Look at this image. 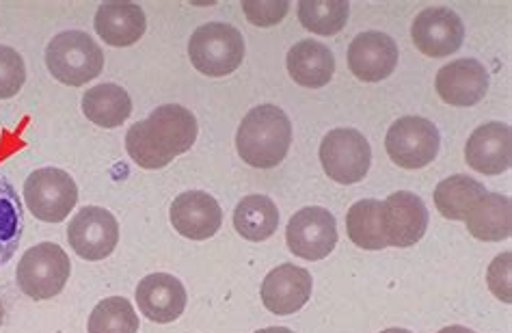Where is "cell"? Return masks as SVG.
<instances>
[{"instance_id": "cell-15", "label": "cell", "mask_w": 512, "mask_h": 333, "mask_svg": "<svg viewBox=\"0 0 512 333\" xmlns=\"http://www.w3.org/2000/svg\"><path fill=\"white\" fill-rule=\"evenodd\" d=\"M312 275L294 264H281L264 277L262 303L268 312L277 316H290L305 308L312 297Z\"/></svg>"}, {"instance_id": "cell-30", "label": "cell", "mask_w": 512, "mask_h": 333, "mask_svg": "<svg viewBox=\"0 0 512 333\" xmlns=\"http://www.w3.org/2000/svg\"><path fill=\"white\" fill-rule=\"evenodd\" d=\"M290 9V3L286 0H271V3H253V0H245L242 3V11L245 16L255 24V26H275L286 18V13Z\"/></svg>"}, {"instance_id": "cell-16", "label": "cell", "mask_w": 512, "mask_h": 333, "mask_svg": "<svg viewBox=\"0 0 512 333\" xmlns=\"http://www.w3.org/2000/svg\"><path fill=\"white\" fill-rule=\"evenodd\" d=\"M467 165L484 173V176H500L512 163V132L502 122L482 124L474 130L465 145Z\"/></svg>"}, {"instance_id": "cell-25", "label": "cell", "mask_w": 512, "mask_h": 333, "mask_svg": "<svg viewBox=\"0 0 512 333\" xmlns=\"http://www.w3.org/2000/svg\"><path fill=\"white\" fill-rule=\"evenodd\" d=\"M346 232L350 241L361 249L381 251L389 247L379 199H361V202L350 206L346 215Z\"/></svg>"}, {"instance_id": "cell-9", "label": "cell", "mask_w": 512, "mask_h": 333, "mask_svg": "<svg viewBox=\"0 0 512 333\" xmlns=\"http://www.w3.org/2000/svg\"><path fill=\"white\" fill-rule=\"evenodd\" d=\"M286 243L303 260H325L338 245V225L327 208L309 206L288 221Z\"/></svg>"}, {"instance_id": "cell-26", "label": "cell", "mask_w": 512, "mask_h": 333, "mask_svg": "<svg viewBox=\"0 0 512 333\" xmlns=\"http://www.w3.org/2000/svg\"><path fill=\"white\" fill-rule=\"evenodd\" d=\"M22 230L24 215L20 197L11 182L5 176H0V266H5L16 256L22 241Z\"/></svg>"}, {"instance_id": "cell-32", "label": "cell", "mask_w": 512, "mask_h": 333, "mask_svg": "<svg viewBox=\"0 0 512 333\" xmlns=\"http://www.w3.org/2000/svg\"><path fill=\"white\" fill-rule=\"evenodd\" d=\"M255 333H294L292 329H286V327H266V329H260Z\"/></svg>"}, {"instance_id": "cell-33", "label": "cell", "mask_w": 512, "mask_h": 333, "mask_svg": "<svg viewBox=\"0 0 512 333\" xmlns=\"http://www.w3.org/2000/svg\"><path fill=\"white\" fill-rule=\"evenodd\" d=\"M381 333H411L409 329H398V327H392V329H385Z\"/></svg>"}, {"instance_id": "cell-21", "label": "cell", "mask_w": 512, "mask_h": 333, "mask_svg": "<svg viewBox=\"0 0 512 333\" xmlns=\"http://www.w3.org/2000/svg\"><path fill=\"white\" fill-rule=\"evenodd\" d=\"M471 236L484 243H500L512 232V204L506 195L487 193L465 219Z\"/></svg>"}, {"instance_id": "cell-20", "label": "cell", "mask_w": 512, "mask_h": 333, "mask_svg": "<svg viewBox=\"0 0 512 333\" xmlns=\"http://www.w3.org/2000/svg\"><path fill=\"white\" fill-rule=\"evenodd\" d=\"M286 65L292 81L307 89L329 85L335 74L333 52L325 44L312 42V39H303V42L294 44L288 52Z\"/></svg>"}, {"instance_id": "cell-17", "label": "cell", "mask_w": 512, "mask_h": 333, "mask_svg": "<svg viewBox=\"0 0 512 333\" xmlns=\"http://www.w3.org/2000/svg\"><path fill=\"white\" fill-rule=\"evenodd\" d=\"M439 98L452 106H474L489 91V74L476 59H456L437 72Z\"/></svg>"}, {"instance_id": "cell-13", "label": "cell", "mask_w": 512, "mask_h": 333, "mask_svg": "<svg viewBox=\"0 0 512 333\" xmlns=\"http://www.w3.org/2000/svg\"><path fill=\"white\" fill-rule=\"evenodd\" d=\"M398 65V46L381 31L357 35L348 46V68L363 83H381Z\"/></svg>"}, {"instance_id": "cell-14", "label": "cell", "mask_w": 512, "mask_h": 333, "mask_svg": "<svg viewBox=\"0 0 512 333\" xmlns=\"http://www.w3.org/2000/svg\"><path fill=\"white\" fill-rule=\"evenodd\" d=\"M171 225L191 241H206L221 230L223 210L217 199L204 191H186L173 199Z\"/></svg>"}, {"instance_id": "cell-4", "label": "cell", "mask_w": 512, "mask_h": 333, "mask_svg": "<svg viewBox=\"0 0 512 333\" xmlns=\"http://www.w3.org/2000/svg\"><path fill=\"white\" fill-rule=\"evenodd\" d=\"M188 57L197 72L221 78L240 68L245 59V39L232 24H201L188 42Z\"/></svg>"}, {"instance_id": "cell-3", "label": "cell", "mask_w": 512, "mask_h": 333, "mask_svg": "<svg viewBox=\"0 0 512 333\" xmlns=\"http://www.w3.org/2000/svg\"><path fill=\"white\" fill-rule=\"evenodd\" d=\"M46 65L59 83L83 87L102 74L104 55L87 33L63 31L48 44Z\"/></svg>"}, {"instance_id": "cell-11", "label": "cell", "mask_w": 512, "mask_h": 333, "mask_svg": "<svg viewBox=\"0 0 512 333\" xmlns=\"http://www.w3.org/2000/svg\"><path fill=\"white\" fill-rule=\"evenodd\" d=\"M411 37L415 48L426 57L441 59L463 46L465 26L461 18L448 7L424 9L411 26Z\"/></svg>"}, {"instance_id": "cell-8", "label": "cell", "mask_w": 512, "mask_h": 333, "mask_svg": "<svg viewBox=\"0 0 512 333\" xmlns=\"http://www.w3.org/2000/svg\"><path fill=\"white\" fill-rule=\"evenodd\" d=\"M385 148L402 169H422L439 154V130L424 117H400L387 132Z\"/></svg>"}, {"instance_id": "cell-6", "label": "cell", "mask_w": 512, "mask_h": 333, "mask_svg": "<svg viewBox=\"0 0 512 333\" xmlns=\"http://www.w3.org/2000/svg\"><path fill=\"white\" fill-rule=\"evenodd\" d=\"M24 199L35 219L46 223H61L78 202V186L67 171L44 167L33 171L26 178Z\"/></svg>"}, {"instance_id": "cell-1", "label": "cell", "mask_w": 512, "mask_h": 333, "mask_svg": "<svg viewBox=\"0 0 512 333\" xmlns=\"http://www.w3.org/2000/svg\"><path fill=\"white\" fill-rule=\"evenodd\" d=\"M197 141V119L182 104L158 106L126 135V150L141 169H163Z\"/></svg>"}, {"instance_id": "cell-28", "label": "cell", "mask_w": 512, "mask_h": 333, "mask_svg": "<svg viewBox=\"0 0 512 333\" xmlns=\"http://www.w3.org/2000/svg\"><path fill=\"white\" fill-rule=\"evenodd\" d=\"M89 333H139V316L124 297H109L93 308Z\"/></svg>"}, {"instance_id": "cell-5", "label": "cell", "mask_w": 512, "mask_h": 333, "mask_svg": "<svg viewBox=\"0 0 512 333\" xmlns=\"http://www.w3.org/2000/svg\"><path fill=\"white\" fill-rule=\"evenodd\" d=\"M72 273L67 253L55 243H39L24 253L18 262L16 282L26 297L46 301L57 297Z\"/></svg>"}, {"instance_id": "cell-31", "label": "cell", "mask_w": 512, "mask_h": 333, "mask_svg": "<svg viewBox=\"0 0 512 333\" xmlns=\"http://www.w3.org/2000/svg\"><path fill=\"white\" fill-rule=\"evenodd\" d=\"M512 253L510 251H504L502 256H497L493 262H491V266H489V271H487V282H489V288H491V292L493 295L500 299V301H504V303H510V299H512V295H510V269H512Z\"/></svg>"}, {"instance_id": "cell-27", "label": "cell", "mask_w": 512, "mask_h": 333, "mask_svg": "<svg viewBox=\"0 0 512 333\" xmlns=\"http://www.w3.org/2000/svg\"><path fill=\"white\" fill-rule=\"evenodd\" d=\"M350 5L346 0H303L299 3V20L307 31L316 35L340 33L348 22Z\"/></svg>"}, {"instance_id": "cell-22", "label": "cell", "mask_w": 512, "mask_h": 333, "mask_svg": "<svg viewBox=\"0 0 512 333\" xmlns=\"http://www.w3.org/2000/svg\"><path fill=\"white\" fill-rule=\"evenodd\" d=\"M279 225V210L271 197L247 195L234 210L236 232L251 243L268 241Z\"/></svg>"}, {"instance_id": "cell-23", "label": "cell", "mask_w": 512, "mask_h": 333, "mask_svg": "<svg viewBox=\"0 0 512 333\" xmlns=\"http://www.w3.org/2000/svg\"><path fill=\"white\" fill-rule=\"evenodd\" d=\"M83 113L100 128H117L130 117L132 100L119 85H96L83 96Z\"/></svg>"}, {"instance_id": "cell-7", "label": "cell", "mask_w": 512, "mask_h": 333, "mask_svg": "<svg viewBox=\"0 0 512 333\" xmlns=\"http://www.w3.org/2000/svg\"><path fill=\"white\" fill-rule=\"evenodd\" d=\"M320 163L340 184H357L368 176L372 150L368 139L353 128H335L320 143Z\"/></svg>"}, {"instance_id": "cell-34", "label": "cell", "mask_w": 512, "mask_h": 333, "mask_svg": "<svg viewBox=\"0 0 512 333\" xmlns=\"http://www.w3.org/2000/svg\"><path fill=\"white\" fill-rule=\"evenodd\" d=\"M3 318H5V308H3V303H0V325H3Z\"/></svg>"}, {"instance_id": "cell-24", "label": "cell", "mask_w": 512, "mask_h": 333, "mask_svg": "<svg viewBox=\"0 0 512 333\" xmlns=\"http://www.w3.org/2000/svg\"><path fill=\"white\" fill-rule=\"evenodd\" d=\"M487 195L484 184L469 176H450L437 184L435 206L450 221H465L480 199Z\"/></svg>"}, {"instance_id": "cell-2", "label": "cell", "mask_w": 512, "mask_h": 333, "mask_svg": "<svg viewBox=\"0 0 512 333\" xmlns=\"http://www.w3.org/2000/svg\"><path fill=\"white\" fill-rule=\"evenodd\" d=\"M292 145V124L288 115L275 104L251 109L236 132V148L255 169H273L288 156Z\"/></svg>"}, {"instance_id": "cell-18", "label": "cell", "mask_w": 512, "mask_h": 333, "mask_svg": "<svg viewBox=\"0 0 512 333\" xmlns=\"http://www.w3.org/2000/svg\"><path fill=\"white\" fill-rule=\"evenodd\" d=\"M137 303L145 318L167 325L178 321L186 310V288L178 277L169 273H152L139 282Z\"/></svg>"}, {"instance_id": "cell-10", "label": "cell", "mask_w": 512, "mask_h": 333, "mask_svg": "<svg viewBox=\"0 0 512 333\" xmlns=\"http://www.w3.org/2000/svg\"><path fill=\"white\" fill-rule=\"evenodd\" d=\"M67 241L80 258L89 262L109 258L119 243L117 219L100 206H85L70 221Z\"/></svg>"}, {"instance_id": "cell-29", "label": "cell", "mask_w": 512, "mask_h": 333, "mask_svg": "<svg viewBox=\"0 0 512 333\" xmlns=\"http://www.w3.org/2000/svg\"><path fill=\"white\" fill-rule=\"evenodd\" d=\"M26 81L24 59L18 50L9 46H0V100H9L16 96Z\"/></svg>"}, {"instance_id": "cell-19", "label": "cell", "mask_w": 512, "mask_h": 333, "mask_svg": "<svg viewBox=\"0 0 512 333\" xmlns=\"http://www.w3.org/2000/svg\"><path fill=\"white\" fill-rule=\"evenodd\" d=\"M96 33L104 39L109 46L115 48H128L137 44L147 29L145 11L134 3H102L96 11Z\"/></svg>"}, {"instance_id": "cell-12", "label": "cell", "mask_w": 512, "mask_h": 333, "mask_svg": "<svg viewBox=\"0 0 512 333\" xmlns=\"http://www.w3.org/2000/svg\"><path fill=\"white\" fill-rule=\"evenodd\" d=\"M383 230L389 247H413L428 230V210L415 193L398 191L381 204Z\"/></svg>"}]
</instances>
